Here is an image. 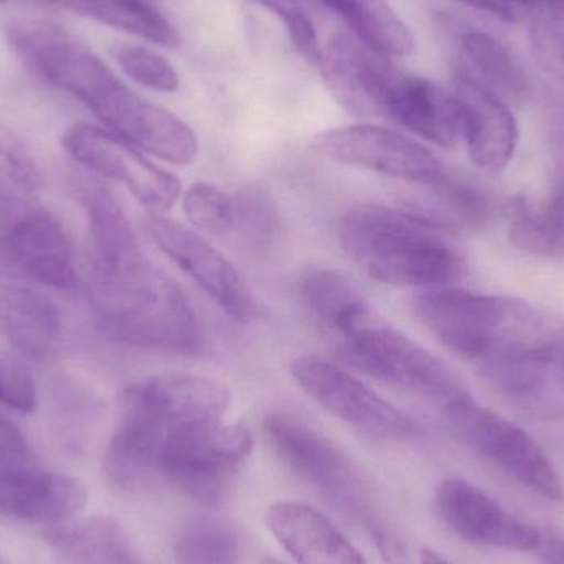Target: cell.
Returning <instances> with one entry per match:
<instances>
[{"label":"cell","mask_w":564,"mask_h":564,"mask_svg":"<svg viewBox=\"0 0 564 564\" xmlns=\"http://www.w3.org/2000/svg\"><path fill=\"white\" fill-rule=\"evenodd\" d=\"M431 188L437 192L441 202L449 208L451 214L469 227H480L492 218V200L489 195L473 185L453 181L449 175H446Z\"/></svg>","instance_id":"cell-37"},{"label":"cell","mask_w":564,"mask_h":564,"mask_svg":"<svg viewBox=\"0 0 564 564\" xmlns=\"http://www.w3.org/2000/svg\"><path fill=\"white\" fill-rule=\"evenodd\" d=\"M312 148L330 161L427 187L447 175L443 162L426 145L383 126L325 129L314 135Z\"/></svg>","instance_id":"cell-13"},{"label":"cell","mask_w":564,"mask_h":564,"mask_svg":"<svg viewBox=\"0 0 564 564\" xmlns=\"http://www.w3.org/2000/svg\"><path fill=\"white\" fill-rule=\"evenodd\" d=\"M251 449L253 437L241 424L225 420L175 424L162 441V477L185 496L218 507L230 496Z\"/></svg>","instance_id":"cell-5"},{"label":"cell","mask_w":564,"mask_h":564,"mask_svg":"<svg viewBox=\"0 0 564 564\" xmlns=\"http://www.w3.org/2000/svg\"><path fill=\"white\" fill-rule=\"evenodd\" d=\"M96 312L102 332L129 347L188 355L204 344L187 295L154 264L118 288L96 289Z\"/></svg>","instance_id":"cell-3"},{"label":"cell","mask_w":564,"mask_h":564,"mask_svg":"<svg viewBox=\"0 0 564 564\" xmlns=\"http://www.w3.org/2000/svg\"><path fill=\"white\" fill-rule=\"evenodd\" d=\"M62 334L58 308L45 295L15 282L0 281V335L20 354L43 358Z\"/></svg>","instance_id":"cell-24"},{"label":"cell","mask_w":564,"mask_h":564,"mask_svg":"<svg viewBox=\"0 0 564 564\" xmlns=\"http://www.w3.org/2000/svg\"><path fill=\"white\" fill-rule=\"evenodd\" d=\"M185 215L195 227L215 237L234 235V195L210 182H197L184 194L182 200Z\"/></svg>","instance_id":"cell-34"},{"label":"cell","mask_w":564,"mask_h":564,"mask_svg":"<svg viewBox=\"0 0 564 564\" xmlns=\"http://www.w3.org/2000/svg\"><path fill=\"white\" fill-rule=\"evenodd\" d=\"M145 225L155 247L175 267L181 268L182 273L191 278L228 317L238 324H251L261 318L263 305L260 299L218 248L208 243L197 231L164 217V214L149 215Z\"/></svg>","instance_id":"cell-11"},{"label":"cell","mask_w":564,"mask_h":564,"mask_svg":"<svg viewBox=\"0 0 564 564\" xmlns=\"http://www.w3.org/2000/svg\"><path fill=\"white\" fill-rule=\"evenodd\" d=\"M0 564H3V563H2V560H0Z\"/></svg>","instance_id":"cell-47"},{"label":"cell","mask_w":564,"mask_h":564,"mask_svg":"<svg viewBox=\"0 0 564 564\" xmlns=\"http://www.w3.org/2000/svg\"><path fill=\"white\" fill-rule=\"evenodd\" d=\"M322 82L332 98L358 118H381L384 96L397 68L387 56L355 36L335 35L322 48Z\"/></svg>","instance_id":"cell-16"},{"label":"cell","mask_w":564,"mask_h":564,"mask_svg":"<svg viewBox=\"0 0 564 564\" xmlns=\"http://www.w3.org/2000/svg\"><path fill=\"white\" fill-rule=\"evenodd\" d=\"M111 55L119 69L142 88L165 95L181 88V75L175 66L148 46L121 43L111 50Z\"/></svg>","instance_id":"cell-33"},{"label":"cell","mask_w":564,"mask_h":564,"mask_svg":"<svg viewBox=\"0 0 564 564\" xmlns=\"http://www.w3.org/2000/svg\"><path fill=\"white\" fill-rule=\"evenodd\" d=\"M459 2L467 3V6L476 7V9L486 10V12L496 13L506 20L513 19L512 6L506 0H459Z\"/></svg>","instance_id":"cell-42"},{"label":"cell","mask_w":564,"mask_h":564,"mask_svg":"<svg viewBox=\"0 0 564 564\" xmlns=\"http://www.w3.org/2000/svg\"><path fill=\"white\" fill-rule=\"evenodd\" d=\"M85 207L96 289L118 288L151 267L128 214L111 192L93 185L86 191Z\"/></svg>","instance_id":"cell-19"},{"label":"cell","mask_w":564,"mask_h":564,"mask_svg":"<svg viewBox=\"0 0 564 564\" xmlns=\"http://www.w3.org/2000/svg\"><path fill=\"white\" fill-rule=\"evenodd\" d=\"M267 522L297 564H367L341 530L314 507L278 502L268 510Z\"/></svg>","instance_id":"cell-22"},{"label":"cell","mask_w":564,"mask_h":564,"mask_svg":"<svg viewBox=\"0 0 564 564\" xmlns=\"http://www.w3.org/2000/svg\"><path fill=\"white\" fill-rule=\"evenodd\" d=\"M509 6H520V7H527V9H530V7L536 6V3L542 2V0H506Z\"/></svg>","instance_id":"cell-44"},{"label":"cell","mask_w":564,"mask_h":564,"mask_svg":"<svg viewBox=\"0 0 564 564\" xmlns=\"http://www.w3.org/2000/svg\"><path fill=\"white\" fill-rule=\"evenodd\" d=\"M516 237L527 253L564 258V111L553 122L552 187L545 204L529 207L516 221Z\"/></svg>","instance_id":"cell-25"},{"label":"cell","mask_w":564,"mask_h":564,"mask_svg":"<svg viewBox=\"0 0 564 564\" xmlns=\"http://www.w3.org/2000/svg\"><path fill=\"white\" fill-rule=\"evenodd\" d=\"M421 564H453L449 560L441 556L440 553L433 552V550L424 549L420 556Z\"/></svg>","instance_id":"cell-43"},{"label":"cell","mask_w":564,"mask_h":564,"mask_svg":"<svg viewBox=\"0 0 564 564\" xmlns=\"http://www.w3.org/2000/svg\"><path fill=\"white\" fill-rule=\"evenodd\" d=\"M340 240L355 264L383 284L434 289L466 271L449 225L421 212L358 205L341 218Z\"/></svg>","instance_id":"cell-1"},{"label":"cell","mask_w":564,"mask_h":564,"mask_svg":"<svg viewBox=\"0 0 564 564\" xmlns=\"http://www.w3.org/2000/svg\"><path fill=\"white\" fill-rule=\"evenodd\" d=\"M463 52L474 66L473 73L490 91L522 96L529 91V82L509 50L489 33L469 32L463 36Z\"/></svg>","instance_id":"cell-30"},{"label":"cell","mask_w":564,"mask_h":564,"mask_svg":"<svg viewBox=\"0 0 564 564\" xmlns=\"http://www.w3.org/2000/svg\"><path fill=\"white\" fill-rule=\"evenodd\" d=\"M36 459L22 431L0 416V467H35Z\"/></svg>","instance_id":"cell-39"},{"label":"cell","mask_w":564,"mask_h":564,"mask_svg":"<svg viewBox=\"0 0 564 564\" xmlns=\"http://www.w3.org/2000/svg\"><path fill=\"white\" fill-rule=\"evenodd\" d=\"M480 373L517 410L542 417H564V327L532 344L480 365Z\"/></svg>","instance_id":"cell-12"},{"label":"cell","mask_w":564,"mask_h":564,"mask_svg":"<svg viewBox=\"0 0 564 564\" xmlns=\"http://www.w3.org/2000/svg\"><path fill=\"white\" fill-rule=\"evenodd\" d=\"M373 539L384 564H413L403 542L383 527H373Z\"/></svg>","instance_id":"cell-40"},{"label":"cell","mask_w":564,"mask_h":564,"mask_svg":"<svg viewBox=\"0 0 564 564\" xmlns=\"http://www.w3.org/2000/svg\"><path fill=\"white\" fill-rule=\"evenodd\" d=\"M328 335L348 364L384 383L443 406L469 393L443 360L384 321L368 302Z\"/></svg>","instance_id":"cell-4"},{"label":"cell","mask_w":564,"mask_h":564,"mask_svg":"<svg viewBox=\"0 0 564 564\" xmlns=\"http://www.w3.org/2000/svg\"><path fill=\"white\" fill-rule=\"evenodd\" d=\"M88 500L75 477L36 467H0V516L35 523L66 522Z\"/></svg>","instance_id":"cell-21"},{"label":"cell","mask_w":564,"mask_h":564,"mask_svg":"<svg viewBox=\"0 0 564 564\" xmlns=\"http://www.w3.org/2000/svg\"><path fill=\"white\" fill-rule=\"evenodd\" d=\"M381 118L440 148H454L463 138L456 95L431 79L400 69L394 72L388 86Z\"/></svg>","instance_id":"cell-20"},{"label":"cell","mask_w":564,"mask_h":564,"mask_svg":"<svg viewBox=\"0 0 564 564\" xmlns=\"http://www.w3.org/2000/svg\"><path fill=\"white\" fill-rule=\"evenodd\" d=\"M122 406L134 408L165 426L225 420L231 393L214 378L191 373L155 375L131 384Z\"/></svg>","instance_id":"cell-17"},{"label":"cell","mask_w":564,"mask_h":564,"mask_svg":"<svg viewBox=\"0 0 564 564\" xmlns=\"http://www.w3.org/2000/svg\"><path fill=\"white\" fill-rule=\"evenodd\" d=\"M85 106L105 129L145 154L181 167L197 159L200 142L194 129L174 112L129 88L116 73L89 96Z\"/></svg>","instance_id":"cell-8"},{"label":"cell","mask_w":564,"mask_h":564,"mask_svg":"<svg viewBox=\"0 0 564 564\" xmlns=\"http://www.w3.org/2000/svg\"><path fill=\"white\" fill-rule=\"evenodd\" d=\"M530 50L536 66L564 83V0L530 7Z\"/></svg>","instance_id":"cell-32"},{"label":"cell","mask_w":564,"mask_h":564,"mask_svg":"<svg viewBox=\"0 0 564 564\" xmlns=\"http://www.w3.org/2000/svg\"><path fill=\"white\" fill-rule=\"evenodd\" d=\"M0 159L6 164L10 177L26 192H36L45 185V175L30 151L22 135L0 121Z\"/></svg>","instance_id":"cell-38"},{"label":"cell","mask_w":564,"mask_h":564,"mask_svg":"<svg viewBox=\"0 0 564 564\" xmlns=\"http://www.w3.org/2000/svg\"><path fill=\"white\" fill-rule=\"evenodd\" d=\"M56 550L82 564H138L124 530L106 517L75 525H59L48 533Z\"/></svg>","instance_id":"cell-28"},{"label":"cell","mask_w":564,"mask_h":564,"mask_svg":"<svg viewBox=\"0 0 564 564\" xmlns=\"http://www.w3.org/2000/svg\"><path fill=\"white\" fill-rule=\"evenodd\" d=\"M453 433L470 449L496 464L517 482L545 499L560 502L563 482L545 451L527 431L510 423L469 393L444 406Z\"/></svg>","instance_id":"cell-7"},{"label":"cell","mask_w":564,"mask_h":564,"mask_svg":"<svg viewBox=\"0 0 564 564\" xmlns=\"http://www.w3.org/2000/svg\"><path fill=\"white\" fill-rule=\"evenodd\" d=\"M263 7L280 19L297 55L307 65L318 66L322 55L321 42L311 17L305 13L299 0H247Z\"/></svg>","instance_id":"cell-35"},{"label":"cell","mask_w":564,"mask_h":564,"mask_svg":"<svg viewBox=\"0 0 564 564\" xmlns=\"http://www.w3.org/2000/svg\"><path fill=\"white\" fill-rule=\"evenodd\" d=\"M174 555L177 564H241L240 535L218 517H194L178 529Z\"/></svg>","instance_id":"cell-29"},{"label":"cell","mask_w":564,"mask_h":564,"mask_svg":"<svg viewBox=\"0 0 564 564\" xmlns=\"http://www.w3.org/2000/svg\"><path fill=\"white\" fill-rule=\"evenodd\" d=\"M9 2V0H0V3Z\"/></svg>","instance_id":"cell-46"},{"label":"cell","mask_w":564,"mask_h":564,"mask_svg":"<svg viewBox=\"0 0 564 564\" xmlns=\"http://www.w3.org/2000/svg\"><path fill=\"white\" fill-rule=\"evenodd\" d=\"M454 95L460 108V128L477 167L500 174L512 161L519 128L512 111L467 69H457Z\"/></svg>","instance_id":"cell-18"},{"label":"cell","mask_w":564,"mask_h":564,"mask_svg":"<svg viewBox=\"0 0 564 564\" xmlns=\"http://www.w3.org/2000/svg\"><path fill=\"white\" fill-rule=\"evenodd\" d=\"M337 13L354 35L387 58L413 55L416 39L388 0H318Z\"/></svg>","instance_id":"cell-27"},{"label":"cell","mask_w":564,"mask_h":564,"mask_svg":"<svg viewBox=\"0 0 564 564\" xmlns=\"http://www.w3.org/2000/svg\"><path fill=\"white\" fill-rule=\"evenodd\" d=\"M169 427L142 411L121 404V421L102 459L108 482L121 490H141L164 480L161 449Z\"/></svg>","instance_id":"cell-23"},{"label":"cell","mask_w":564,"mask_h":564,"mask_svg":"<svg viewBox=\"0 0 564 564\" xmlns=\"http://www.w3.org/2000/svg\"><path fill=\"white\" fill-rule=\"evenodd\" d=\"M264 433L282 463L344 509L367 516L368 487L357 464L315 427L289 414H271Z\"/></svg>","instance_id":"cell-9"},{"label":"cell","mask_w":564,"mask_h":564,"mask_svg":"<svg viewBox=\"0 0 564 564\" xmlns=\"http://www.w3.org/2000/svg\"><path fill=\"white\" fill-rule=\"evenodd\" d=\"M0 273L55 289L78 284L75 248L45 208L0 191Z\"/></svg>","instance_id":"cell-6"},{"label":"cell","mask_w":564,"mask_h":564,"mask_svg":"<svg viewBox=\"0 0 564 564\" xmlns=\"http://www.w3.org/2000/svg\"><path fill=\"white\" fill-rule=\"evenodd\" d=\"M109 29L139 36L162 48L182 45V33L169 17L148 0H48Z\"/></svg>","instance_id":"cell-26"},{"label":"cell","mask_w":564,"mask_h":564,"mask_svg":"<svg viewBox=\"0 0 564 564\" xmlns=\"http://www.w3.org/2000/svg\"><path fill=\"white\" fill-rule=\"evenodd\" d=\"M264 564H281L280 562H276V560H267Z\"/></svg>","instance_id":"cell-45"},{"label":"cell","mask_w":564,"mask_h":564,"mask_svg":"<svg viewBox=\"0 0 564 564\" xmlns=\"http://www.w3.org/2000/svg\"><path fill=\"white\" fill-rule=\"evenodd\" d=\"M539 552L546 564H564V535L555 530L542 533Z\"/></svg>","instance_id":"cell-41"},{"label":"cell","mask_w":564,"mask_h":564,"mask_svg":"<svg viewBox=\"0 0 564 564\" xmlns=\"http://www.w3.org/2000/svg\"><path fill=\"white\" fill-rule=\"evenodd\" d=\"M437 513L459 539L510 552L539 550L542 532L464 479H446L436 489Z\"/></svg>","instance_id":"cell-15"},{"label":"cell","mask_w":564,"mask_h":564,"mask_svg":"<svg viewBox=\"0 0 564 564\" xmlns=\"http://www.w3.org/2000/svg\"><path fill=\"white\" fill-rule=\"evenodd\" d=\"M36 381L20 355L0 350V404L30 414L36 408Z\"/></svg>","instance_id":"cell-36"},{"label":"cell","mask_w":564,"mask_h":564,"mask_svg":"<svg viewBox=\"0 0 564 564\" xmlns=\"http://www.w3.org/2000/svg\"><path fill=\"white\" fill-rule=\"evenodd\" d=\"M291 375L318 406L367 436L401 441L417 434L416 423L403 411L325 358L317 355L294 358Z\"/></svg>","instance_id":"cell-10"},{"label":"cell","mask_w":564,"mask_h":564,"mask_svg":"<svg viewBox=\"0 0 564 564\" xmlns=\"http://www.w3.org/2000/svg\"><path fill=\"white\" fill-rule=\"evenodd\" d=\"M235 228L247 247L264 251L281 235V212L270 192L260 187L241 188L234 195Z\"/></svg>","instance_id":"cell-31"},{"label":"cell","mask_w":564,"mask_h":564,"mask_svg":"<svg viewBox=\"0 0 564 564\" xmlns=\"http://www.w3.org/2000/svg\"><path fill=\"white\" fill-rule=\"evenodd\" d=\"M62 144L93 174L124 185L152 214L171 210L181 197V182L172 172L149 161L144 152L108 129L75 124L66 129Z\"/></svg>","instance_id":"cell-14"},{"label":"cell","mask_w":564,"mask_h":564,"mask_svg":"<svg viewBox=\"0 0 564 564\" xmlns=\"http://www.w3.org/2000/svg\"><path fill=\"white\" fill-rule=\"evenodd\" d=\"M413 307L444 347L480 365L532 344L556 327L529 302L463 289H427L414 299Z\"/></svg>","instance_id":"cell-2"}]
</instances>
